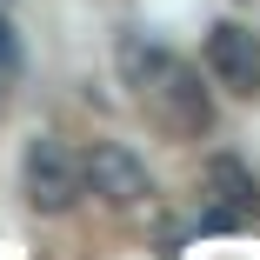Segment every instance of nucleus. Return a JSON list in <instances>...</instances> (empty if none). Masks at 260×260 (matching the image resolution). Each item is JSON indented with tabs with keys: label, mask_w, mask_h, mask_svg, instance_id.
<instances>
[{
	"label": "nucleus",
	"mask_w": 260,
	"mask_h": 260,
	"mask_svg": "<svg viewBox=\"0 0 260 260\" xmlns=\"http://www.w3.org/2000/svg\"><path fill=\"white\" fill-rule=\"evenodd\" d=\"M207 74H214L227 93H260V40H253V27H234V20H220L214 34H207Z\"/></svg>",
	"instance_id": "5"
},
{
	"label": "nucleus",
	"mask_w": 260,
	"mask_h": 260,
	"mask_svg": "<svg viewBox=\"0 0 260 260\" xmlns=\"http://www.w3.org/2000/svg\"><path fill=\"white\" fill-rule=\"evenodd\" d=\"M20 193L34 214H67L80 200V160L54 140V134H34L27 153H20Z\"/></svg>",
	"instance_id": "2"
},
{
	"label": "nucleus",
	"mask_w": 260,
	"mask_h": 260,
	"mask_svg": "<svg viewBox=\"0 0 260 260\" xmlns=\"http://www.w3.org/2000/svg\"><path fill=\"white\" fill-rule=\"evenodd\" d=\"M120 74H127V87L147 100V114L160 120L167 134H180V140H200L207 127H214V100H207V87H200V74L187 67V60H174L167 47H153V40H120Z\"/></svg>",
	"instance_id": "1"
},
{
	"label": "nucleus",
	"mask_w": 260,
	"mask_h": 260,
	"mask_svg": "<svg viewBox=\"0 0 260 260\" xmlns=\"http://www.w3.org/2000/svg\"><path fill=\"white\" fill-rule=\"evenodd\" d=\"M14 60V27H7V14H0V67Z\"/></svg>",
	"instance_id": "6"
},
{
	"label": "nucleus",
	"mask_w": 260,
	"mask_h": 260,
	"mask_svg": "<svg viewBox=\"0 0 260 260\" xmlns=\"http://www.w3.org/2000/svg\"><path fill=\"white\" fill-rule=\"evenodd\" d=\"M200 187H207V214H200L207 227H234V220L260 214V174L240 160V153H207Z\"/></svg>",
	"instance_id": "3"
},
{
	"label": "nucleus",
	"mask_w": 260,
	"mask_h": 260,
	"mask_svg": "<svg viewBox=\"0 0 260 260\" xmlns=\"http://www.w3.org/2000/svg\"><path fill=\"white\" fill-rule=\"evenodd\" d=\"M80 187L100 193L107 207H140V200L153 193L147 167L134 160V147H120V140H93V147H87V160H80Z\"/></svg>",
	"instance_id": "4"
}]
</instances>
